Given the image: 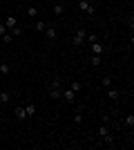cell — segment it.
I'll return each mask as SVG.
<instances>
[{
	"instance_id": "cell-1",
	"label": "cell",
	"mask_w": 134,
	"mask_h": 150,
	"mask_svg": "<svg viewBox=\"0 0 134 150\" xmlns=\"http://www.w3.org/2000/svg\"><path fill=\"white\" fill-rule=\"evenodd\" d=\"M60 92H63V85H60V79H54V83H51V88H49V96L54 101L60 99Z\"/></svg>"
},
{
	"instance_id": "cell-2",
	"label": "cell",
	"mask_w": 134,
	"mask_h": 150,
	"mask_svg": "<svg viewBox=\"0 0 134 150\" xmlns=\"http://www.w3.org/2000/svg\"><path fill=\"white\" fill-rule=\"evenodd\" d=\"M85 38H87V31H85L83 27H78V29L74 31V45H76V47H81V45L85 43Z\"/></svg>"
},
{
	"instance_id": "cell-3",
	"label": "cell",
	"mask_w": 134,
	"mask_h": 150,
	"mask_svg": "<svg viewBox=\"0 0 134 150\" xmlns=\"http://www.w3.org/2000/svg\"><path fill=\"white\" fill-rule=\"evenodd\" d=\"M85 119V105H76V110H74V123L81 125Z\"/></svg>"
},
{
	"instance_id": "cell-4",
	"label": "cell",
	"mask_w": 134,
	"mask_h": 150,
	"mask_svg": "<svg viewBox=\"0 0 134 150\" xmlns=\"http://www.w3.org/2000/svg\"><path fill=\"white\" fill-rule=\"evenodd\" d=\"M78 9H81V11H85L87 16H94V5H92L89 0H81V2H78Z\"/></svg>"
},
{
	"instance_id": "cell-5",
	"label": "cell",
	"mask_w": 134,
	"mask_h": 150,
	"mask_svg": "<svg viewBox=\"0 0 134 150\" xmlns=\"http://www.w3.org/2000/svg\"><path fill=\"white\" fill-rule=\"evenodd\" d=\"M60 99L67 101V103H74V101H76V92H74L72 88H67V90H63V92H60Z\"/></svg>"
},
{
	"instance_id": "cell-6",
	"label": "cell",
	"mask_w": 134,
	"mask_h": 150,
	"mask_svg": "<svg viewBox=\"0 0 134 150\" xmlns=\"http://www.w3.org/2000/svg\"><path fill=\"white\" fill-rule=\"evenodd\" d=\"M13 114H16V119H18V121H27V119H29V117H27V110H25V105L16 108V110H13Z\"/></svg>"
},
{
	"instance_id": "cell-7",
	"label": "cell",
	"mask_w": 134,
	"mask_h": 150,
	"mask_svg": "<svg viewBox=\"0 0 134 150\" xmlns=\"http://www.w3.org/2000/svg\"><path fill=\"white\" fill-rule=\"evenodd\" d=\"M89 45H92V54H98V56H101L103 52H105V47H103L101 40H94V43H89Z\"/></svg>"
},
{
	"instance_id": "cell-8",
	"label": "cell",
	"mask_w": 134,
	"mask_h": 150,
	"mask_svg": "<svg viewBox=\"0 0 134 150\" xmlns=\"http://www.w3.org/2000/svg\"><path fill=\"white\" fill-rule=\"evenodd\" d=\"M43 34H45V38H49V40H54V38H56V34H58V29H56L54 25H47V29H45Z\"/></svg>"
},
{
	"instance_id": "cell-9",
	"label": "cell",
	"mask_w": 134,
	"mask_h": 150,
	"mask_svg": "<svg viewBox=\"0 0 134 150\" xmlns=\"http://www.w3.org/2000/svg\"><path fill=\"white\" fill-rule=\"evenodd\" d=\"M107 99H109V101H114V103H116V101L121 99V92H119V90H114L112 85H109V88H107Z\"/></svg>"
},
{
	"instance_id": "cell-10",
	"label": "cell",
	"mask_w": 134,
	"mask_h": 150,
	"mask_svg": "<svg viewBox=\"0 0 134 150\" xmlns=\"http://www.w3.org/2000/svg\"><path fill=\"white\" fill-rule=\"evenodd\" d=\"M16 25H18V18H16V16H7L5 18V27L7 29H13Z\"/></svg>"
},
{
	"instance_id": "cell-11",
	"label": "cell",
	"mask_w": 134,
	"mask_h": 150,
	"mask_svg": "<svg viewBox=\"0 0 134 150\" xmlns=\"http://www.w3.org/2000/svg\"><path fill=\"white\" fill-rule=\"evenodd\" d=\"M0 103H2V105H7V103H11V94L7 92V90H2V92H0Z\"/></svg>"
},
{
	"instance_id": "cell-12",
	"label": "cell",
	"mask_w": 134,
	"mask_h": 150,
	"mask_svg": "<svg viewBox=\"0 0 134 150\" xmlns=\"http://www.w3.org/2000/svg\"><path fill=\"white\" fill-rule=\"evenodd\" d=\"M27 16H29V18H38V7L29 5V7H27Z\"/></svg>"
},
{
	"instance_id": "cell-13",
	"label": "cell",
	"mask_w": 134,
	"mask_h": 150,
	"mask_svg": "<svg viewBox=\"0 0 134 150\" xmlns=\"http://www.w3.org/2000/svg\"><path fill=\"white\" fill-rule=\"evenodd\" d=\"M101 141H103V146H109V148H112V146H114V137H112V134H105V137H101Z\"/></svg>"
},
{
	"instance_id": "cell-14",
	"label": "cell",
	"mask_w": 134,
	"mask_h": 150,
	"mask_svg": "<svg viewBox=\"0 0 134 150\" xmlns=\"http://www.w3.org/2000/svg\"><path fill=\"white\" fill-rule=\"evenodd\" d=\"M25 110H27V117L32 119L34 114H36V103H27V105H25Z\"/></svg>"
},
{
	"instance_id": "cell-15",
	"label": "cell",
	"mask_w": 134,
	"mask_h": 150,
	"mask_svg": "<svg viewBox=\"0 0 134 150\" xmlns=\"http://www.w3.org/2000/svg\"><path fill=\"white\" fill-rule=\"evenodd\" d=\"M107 132H109L107 123H101V125H98V130H96V134H98V137H105V134H107Z\"/></svg>"
},
{
	"instance_id": "cell-16",
	"label": "cell",
	"mask_w": 134,
	"mask_h": 150,
	"mask_svg": "<svg viewBox=\"0 0 134 150\" xmlns=\"http://www.w3.org/2000/svg\"><path fill=\"white\" fill-rule=\"evenodd\" d=\"M54 13H56L58 18H60V16L65 13V5H63V2H58V5H54Z\"/></svg>"
},
{
	"instance_id": "cell-17",
	"label": "cell",
	"mask_w": 134,
	"mask_h": 150,
	"mask_svg": "<svg viewBox=\"0 0 134 150\" xmlns=\"http://www.w3.org/2000/svg\"><path fill=\"white\" fill-rule=\"evenodd\" d=\"M0 74H2V76L11 74V67H9V63H0Z\"/></svg>"
},
{
	"instance_id": "cell-18",
	"label": "cell",
	"mask_w": 134,
	"mask_h": 150,
	"mask_svg": "<svg viewBox=\"0 0 134 150\" xmlns=\"http://www.w3.org/2000/svg\"><path fill=\"white\" fill-rule=\"evenodd\" d=\"M89 63H92L94 67H98V65H101V63H103V58L98 56V54H92V58H89Z\"/></svg>"
},
{
	"instance_id": "cell-19",
	"label": "cell",
	"mask_w": 134,
	"mask_h": 150,
	"mask_svg": "<svg viewBox=\"0 0 134 150\" xmlns=\"http://www.w3.org/2000/svg\"><path fill=\"white\" fill-rule=\"evenodd\" d=\"M45 29H47V23H45V20H36V31H40V34H43Z\"/></svg>"
},
{
	"instance_id": "cell-20",
	"label": "cell",
	"mask_w": 134,
	"mask_h": 150,
	"mask_svg": "<svg viewBox=\"0 0 134 150\" xmlns=\"http://www.w3.org/2000/svg\"><path fill=\"white\" fill-rule=\"evenodd\" d=\"M69 88L74 90V92H81V90H83V83H81V81H72Z\"/></svg>"
},
{
	"instance_id": "cell-21",
	"label": "cell",
	"mask_w": 134,
	"mask_h": 150,
	"mask_svg": "<svg viewBox=\"0 0 134 150\" xmlns=\"http://www.w3.org/2000/svg\"><path fill=\"white\" fill-rule=\"evenodd\" d=\"M0 38H2V43H5V45H9V43H11V40H13V36H11V34H9V31H7V34H2V36H0Z\"/></svg>"
},
{
	"instance_id": "cell-22",
	"label": "cell",
	"mask_w": 134,
	"mask_h": 150,
	"mask_svg": "<svg viewBox=\"0 0 134 150\" xmlns=\"http://www.w3.org/2000/svg\"><path fill=\"white\" fill-rule=\"evenodd\" d=\"M101 83H103V88H109V85H112V79H109V76L105 74V76L101 79Z\"/></svg>"
},
{
	"instance_id": "cell-23",
	"label": "cell",
	"mask_w": 134,
	"mask_h": 150,
	"mask_svg": "<svg viewBox=\"0 0 134 150\" xmlns=\"http://www.w3.org/2000/svg\"><path fill=\"white\" fill-rule=\"evenodd\" d=\"M9 34H11V36H20V34H22V29H20V27L16 25L13 29H9Z\"/></svg>"
},
{
	"instance_id": "cell-24",
	"label": "cell",
	"mask_w": 134,
	"mask_h": 150,
	"mask_svg": "<svg viewBox=\"0 0 134 150\" xmlns=\"http://www.w3.org/2000/svg\"><path fill=\"white\" fill-rule=\"evenodd\" d=\"M125 123H128L130 128H134V114H128V117H125Z\"/></svg>"
},
{
	"instance_id": "cell-25",
	"label": "cell",
	"mask_w": 134,
	"mask_h": 150,
	"mask_svg": "<svg viewBox=\"0 0 134 150\" xmlns=\"http://www.w3.org/2000/svg\"><path fill=\"white\" fill-rule=\"evenodd\" d=\"M7 31H9V29L5 27V23H0V36H2V34H7Z\"/></svg>"
},
{
	"instance_id": "cell-26",
	"label": "cell",
	"mask_w": 134,
	"mask_h": 150,
	"mask_svg": "<svg viewBox=\"0 0 134 150\" xmlns=\"http://www.w3.org/2000/svg\"><path fill=\"white\" fill-rule=\"evenodd\" d=\"M0 123H2V114H0Z\"/></svg>"
}]
</instances>
